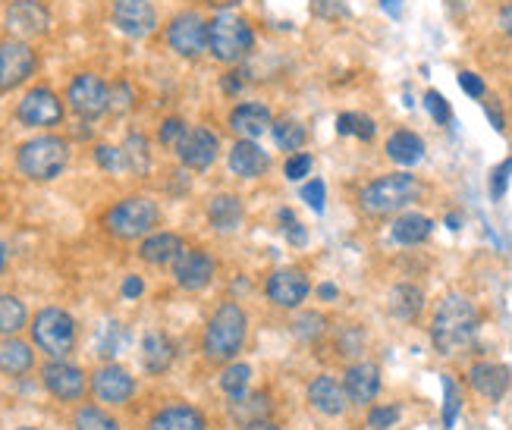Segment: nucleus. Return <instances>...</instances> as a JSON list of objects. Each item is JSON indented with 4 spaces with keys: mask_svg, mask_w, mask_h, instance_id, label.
<instances>
[{
    "mask_svg": "<svg viewBox=\"0 0 512 430\" xmlns=\"http://www.w3.org/2000/svg\"><path fill=\"white\" fill-rule=\"evenodd\" d=\"M459 409H462V396H459L456 380L443 374V427H447V430H453V424L459 418Z\"/></svg>",
    "mask_w": 512,
    "mask_h": 430,
    "instance_id": "ea45409f",
    "label": "nucleus"
},
{
    "mask_svg": "<svg viewBox=\"0 0 512 430\" xmlns=\"http://www.w3.org/2000/svg\"><path fill=\"white\" fill-rule=\"evenodd\" d=\"M478 327H481V314H478L475 302L453 292V296L443 299L434 311L431 343L440 355H456L465 346L475 343Z\"/></svg>",
    "mask_w": 512,
    "mask_h": 430,
    "instance_id": "f257e3e1",
    "label": "nucleus"
},
{
    "mask_svg": "<svg viewBox=\"0 0 512 430\" xmlns=\"http://www.w3.org/2000/svg\"><path fill=\"white\" fill-rule=\"evenodd\" d=\"M399 421V409L396 405H377V409L368 412V427L371 430H390Z\"/></svg>",
    "mask_w": 512,
    "mask_h": 430,
    "instance_id": "c03bdc74",
    "label": "nucleus"
},
{
    "mask_svg": "<svg viewBox=\"0 0 512 430\" xmlns=\"http://www.w3.org/2000/svg\"><path fill=\"white\" fill-rule=\"evenodd\" d=\"M509 176H512V157H506V161L491 173V198L500 201L509 189Z\"/></svg>",
    "mask_w": 512,
    "mask_h": 430,
    "instance_id": "8fccbe9b",
    "label": "nucleus"
},
{
    "mask_svg": "<svg viewBox=\"0 0 512 430\" xmlns=\"http://www.w3.org/2000/svg\"><path fill=\"white\" fill-rule=\"evenodd\" d=\"M324 198H327V186L324 179H311V183L302 186V201L311 208V211H324Z\"/></svg>",
    "mask_w": 512,
    "mask_h": 430,
    "instance_id": "de8ad7c7",
    "label": "nucleus"
},
{
    "mask_svg": "<svg viewBox=\"0 0 512 430\" xmlns=\"http://www.w3.org/2000/svg\"><path fill=\"white\" fill-rule=\"evenodd\" d=\"M4 26L10 38H22V41L41 38L51 29V10L41 0H13L4 10Z\"/></svg>",
    "mask_w": 512,
    "mask_h": 430,
    "instance_id": "f8f14e48",
    "label": "nucleus"
},
{
    "mask_svg": "<svg viewBox=\"0 0 512 430\" xmlns=\"http://www.w3.org/2000/svg\"><path fill=\"white\" fill-rule=\"evenodd\" d=\"M123 157H126V170L145 176L151 167V151H148V139L142 132H129L126 142H123Z\"/></svg>",
    "mask_w": 512,
    "mask_h": 430,
    "instance_id": "72a5a7b5",
    "label": "nucleus"
},
{
    "mask_svg": "<svg viewBox=\"0 0 512 430\" xmlns=\"http://www.w3.org/2000/svg\"><path fill=\"white\" fill-rule=\"evenodd\" d=\"M434 230V220L425 217V214H403V217H396L393 226H390V236L393 242L399 245H421Z\"/></svg>",
    "mask_w": 512,
    "mask_h": 430,
    "instance_id": "c756f323",
    "label": "nucleus"
},
{
    "mask_svg": "<svg viewBox=\"0 0 512 430\" xmlns=\"http://www.w3.org/2000/svg\"><path fill=\"white\" fill-rule=\"evenodd\" d=\"M95 161H98V167L107 170V173H120V170H126L123 148H114V145H98V148H95Z\"/></svg>",
    "mask_w": 512,
    "mask_h": 430,
    "instance_id": "37998d69",
    "label": "nucleus"
},
{
    "mask_svg": "<svg viewBox=\"0 0 512 430\" xmlns=\"http://www.w3.org/2000/svg\"><path fill=\"white\" fill-rule=\"evenodd\" d=\"M447 226H450V230H459V217L450 214V217H447Z\"/></svg>",
    "mask_w": 512,
    "mask_h": 430,
    "instance_id": "338daca9",
    "label": "nucleus"
},
{
    "mask_svg": "<svg viewBox=\"0 0 512 430\" xmlns=\"http://www.w3.org/2000/svg\"><path fill=\"white\" fill-rule=\"evenodd\" d=\"M73 430H120V421L98 405H82L73 418Z\"/></svg>",
    "mask_w": 512,
    "mask_h": 430,
    "instance_id": "c9c22d12",
    "label": "nucleus"
},
{
    "mask_svg": "<svg viewBox=\"0 0 512 430\" xmlns=\"http://www.w3.org/2000/svg\"><path fill=\"white\" fill-rule=\"evenodd\" d=\"M311 164H315V161H311V154H293V157L286 161L283 173H286L289 183H296V179H305V176L311 173Z\"/></svg>",
    "mask_w": 512,
    "mask_h": 430,
    "instance_id": "3c124183",
    "label": "nucleus"
},
{
    "mask_svg": "<svg viewBox=\"0 0 512 430\" xmlns=\"http://www.w3.org/2000/svg\"><path fill=\"white\" fill-rule=\"evenodd\" d=\"M189 132V126H186V120L183 117H167L164 123H161V129H158V142L164 145V148H176L183 142V135Z\"/></svg>",
    "mask_w": 512,
    "mask_h": 430,
    "instance_id": "79ce46f5",
    "label": "nucleus"
},
{
    "mask_svg": "<svg viewBox=\"0 0 512 430\" xmlns=\"http://www.w3.org/2000/svg\"><path fill=\"white\" fill-rule=\"evenodd\" d=\"M205 4H208L211 10H220V13H227V10L239 7V4H242V0H205Z\"/></svg>",
    "mask_w": 512,
    "mask_h": 430,
    "instance_id": "052dcab7",
    "label": "nucleus"
},
{
    "mask_svg": "<svg viewBox=\"0 0 512 430\" xmlns=\"http://www.w3.org/2000/svg\"><path fill=\"white\" fill-rule=\"evenodd\" d=\"M500 29L512 38V0H509V4L500 10Z\"/></svg>",
    "mask_w": 512,
    "mask_h": 430,
    "instance_id": "13d9d810",
    "label": "nucleus"
},
{
    "mask_svg": "<svg viewBox=\"0 0 512 430\" xmlns=\"http://www.w3.org/2000/svg\"><path fill=\"white\" fill-rule=\"evenodd\" d=\"M425 107H428V113L434 117V123H440V126H443V123H450V117H453V110H450L447 98H443L440 92H434V88L425 95Z\"/></svg>",
    "mask_w": 512,
    "mask_h": 430,
    "instance_id": "09e8293b",
    "label": "nucleus"
},
{
    "mask_svg": "<svg viewBox=\"0 0 512 430\" xmlns=\"http://www.w3.org/2000/svg\"><path fill=\"white\" fill-rule=\"evenodd\" d=\"M318 296H321V299H327V302H330V299H337V286L321 283V286H318Z\"/></svg>",
    "mask_w": 512,
    "mask_h": 430,
    "instance_id": "0e129e2a",
    "label": "nucleus"
},
{
    "mask_svg": "<svg viewBox=\"0 0 512 430\" xmlns=\"http://www.w3.org/2000/svg\"><path fill=\"white\" fill-rule=\"evenodd\" d=\"M311 13H315L318 19H343L349 10H346V0H311Z\"/></svg>",
    "mask_w": 512,
    "mask_h": 430,
    "instance_id": "a18cd8bd",
    "label": "nucleus"
},
{
    "mask_svg": "<svg viewBox=\"0 0 512 430\" xmlns=\"http://www.w3.org/2000/svg\"><path fill=\"white\" fill-rule=\"evenodd\" d=\"M29 330L32 343L48 358H66L76 346V321L63 308H41Z\"/></svg>",
    "mask_w": 512,
    "mask_h": 430,
    "instance_id": "0eeeda50",
    "label": "nucleus"
},
{
    "mask_svg": "<svg viewBox=\"0 0 512 430\" xmlns=\"http://www.w3.org/2000/svg\"><path fill=\"white\" fill-rule=\"evenodd\" d=\"M148 430H205V415L192 405H167L148 421Z\"/></svg>",
    "mask_w": 512,
    "mask_h": 430,
    "instance_id": "a878e982",
    "label": "nucleus"
},
{
    "mask_svg": "<svg viewBox=\"0 0 512 430\" xmlns=\"http://www.w3.org/2000/svg\"><path fill=\"white\" fill-rule=\"evenodd\" d=\"M249 377H252V368L249 365H242V361H233V365L220 374V390H224L230 399L242 396L249 387Z\"/></svg>",
    "mask_w": 512,
    "mask_h": 430,
    "instance_id": "58836bf2",
    "label": "nucleus"
},
{
    "mask_svg": "<svg viewBox=\"0 0 512 430\" xmlns=\"http://www.w3.org/2000/svg\"><path fill=\"white\" fill-rule=\"evenodd\" d=\"M387 308L396 321H415L421 308H425V292H421L418 286L412 283H399L390 289V296H387Z\"/></svg>",
    "mask_w": 512,
    "mask_h": 430,
    "instance_id": "cd10ccee",
    "label": "nucleus"
},
{
    "mask_svg": "<svg viewBox=\"0 0 512 430\" xmlns=\"http://www.w3.org/2000/svg\"><path fill=\"white\" fill-rule=\"evenodd\" d=\"M271 132H274V142H277L283 151H293V154H296V151L305 145V139H308L305 126H302L296 117H280V120H274Z\"/></svg>",
    "mask_w": 512,
    "mask_h": 430,
    "instance_id": "f704fd0d",
    "label": "nucleus"
},
{
    "mask_svg": "<svg viewBox=\"0 0 512 430\" xmlns=\"http://www.w3.org/2000/svg\"><path fill=\"white\" fill-rule=\"evenodd\" d=\"M35 365V352L29 343H22V339H7L4 346H0V371L10 374V377H22L29 374Z\"/></svg>",
    "mask_w": 512,
    "mask_h": 430,
    "instance_id": "7c9ffc66",
    "label": "nucleus"
},
{
    "mask_svg": "<svg viewBox=\"0 0 512 430\" xmlns=\"http://www.w3.org/2000/svg\"><path fill=\"white\" fill-rule=\"evenodd\" d=\"M362 346H365V336H362V330H359V327H349V330L340 336V343H337L340 355H346V358L359 355V352H362Z\"/></svg>",
    "mask_w": 512,
    "mask_h": 430,
    "instance_id": "603ef678",
    "label": "nucleus"
},
{
    "mask_svg": "<svg viewBox=\"0 0 512 430\" xmlns=\"http://www.w3.org/2000/svg\"><path fill=\"white\" fill-rule=\"evenodd\" d=\"M421 198V183L409 173H387L381 179L368 183L359 195V205L371 217H390L396 211L409 208L412 201Z\"/></svg>",
    "mask_w": 512,
    "mask_h": 430,
    "instance_id": "20e7f679",
    "label": "nucleus"
},
{
    "mask_svg": "<svg viewBox=\"0 0 512 430\" xmlns=\"http://www.w3.org/2000/svg\"><path fill=\"white\" fill-rule=\"evenodd\" d=\"M214 270L217 264L208 252H202V248H183L180 258L173 261V280L186 292H198L214 280Z\"/></svg>",
    "mask_w": 512,
    "mask_h": 430,
    "instance_id": "4468645a",
    "label": "nucleus"
},
{
    "mask_svg": "<svg viewBox=\"0 0 512 430\" xmlns=\"http://www.w3.org/2000/svg\"><path fill=\"white\" fill-rule=\"evenodd\" d=\"M227 164L236 176L242 179H258L267 173V167H271V154H267L264 148H258L252 139H239L233 148H230V157Z\"/></svg>",
    "mask_w": 512,
    "mask_h": 430,
    "instance_id": "412c9836",
    "label": "nucleus"
},
{
    "mask_svg": "<svg viewBox=\"0 0 512 430\" xmlns=\"http://www.w3.org/2000/svg\"><path fill=\"white\" fill-rule=\"evenodd\" d=\"M246 333H249V318L236 302H224L205 327V339H202V352L214 365H227L233 361L242 346H246Z\"/></svg>",
    "mask_w": 512,
    "mask_h": 430,
    "instance_id": "f03ea898",
    "label": "nucleus"
},
{
    "mask_svg": "<svg viewBox=\"0 0 512 430\" xmlns=\"http://www.w3.org/2000/svg\"><path fill=\"white\" fill-rule=\"evenodd\" d=\"M158 223H161V208L154 205L148 195H129L104 214L107 233L123 239V242L151 236Z\"/></svg>",
    "mask_w": 512,
    "mask_h": 430,
    "instance_id": "39448f33",
    "label": "nucleus"
},
{
    "mask_svg": "<svg viewBox=\"0 0 512 430\" xmlns=\"http://www.w3.org/2000/svg\"><path fill=\"white\" fill-rule=\"evenodd\" d=\"M41 380L48 393L60 402H76L85 396V374L70 365L66 358H51L48 365L41 368Z\"/></svg>",
    "mask_w": 512,
    "mask_h": 430,
    "instance_id": "dca6fc26",
    "label": "nucleus"
},
{
    "mask_svg": "<svg viewBox=\"0 0 512 430\" xmlns=\"http://www.w3.org/2000/svg\"><path fill=\"white\" fill-rule=\"evenodd\" d=\"M274 126V113L267 110L258 101H246V104H236L230 110V129L239 135V139H261V135Z\"/></svg>",
    "mask_w": 512,
    "mask_h": 430,
    "instance_id": "aec40b11",
    "label": "nucleus"
},
{
    "mask_svg": "<svg viewBox=\"0 0 512 430\" xmlns=\"http://www.w3.org/2000/svg\"><path fill=\"white\" fill-rule=\"evenodd\" d=\"M183 239L176 236V233H151L142 239V248H139V255L145 264H154V267H164V264H173L176 258H180L183 252Z\"/></svg>",
    "mask_w": 512,
    "mask_h": 430,
    "instance_id": "393cba45",
    "label": "nucleus"
},
{
    "mask_svg": "<svg viewBox=\"0 0 512 430\" xmlns=\"http://www.w3.org/2000/svg\"><path fill=\"white\" fill-rule=\"evenodd\" d=\"M66 101H70V110L79 120L92 123L110 110V85L95 73H79L66 88Z\"/></svg>",
    "mask_w": 512,
    "mask_h": 430,
    "instance_id": "1a4fd4ad",
    "label": "nucleus"
},
{
    "mask_svg": "<svg viewBox=\"0 0 512 430\" xmlns=\"http://www.w3.org/2000/svg\"><path fill=\"white\" fill-rule=\"evenodd\" d=\"M167 44L180 57L198 60L208 51V22L198 16L195 10L176 13L170 19V26H167Z\"/></svg>",
    "mask_w": 512,
    "mask_h": 430,
    "instance_id": "9b49d317",
    "label": "nucleus"
},
{
    "mask_svg": "<svg viewBox=\"0 0 512 430\" xmlns=\"http://www.w3.org/2000/svg\"><path fill=\"white\" fill-rule=\"evenodd\" d=\"M487 120L494 123V129H497V132H503V129H506V123H503V117H500V110H497V107H491V104H487Z\"/></svg>",
    "mask_w": 512,
    "mask_h": 430,
    "instance_id": "680f3d73",
    "label": "nucleus"
},
{
    "mask_svg": "<svg viewBox=\"0 0 512 430\" xmlns=\"http://www.w3.org/2000/svg\"><path fill=\"white\" fill-rule=\"evenodd\" d=\"M142 292H145V283H142V277L129 274V277L123 280V299H139Z\"/></svg>",
    "mask_w": 512,
    "mask_h": 430,
    "instance_id": "6e6d98bb",
    "label": "nucleus"
},
{
    "mask_svg": "<svg viewBox=\"0 0 512 430\" xmlns=\"http://www.w3.org/2000/svg\"><path fill=\"white\" fill-rule=\"evenodd\" d=\"M92 393L98 396V402H107V405H126L136 393V380L132 374L120 365H104L92 374Z\"/></svg>",
    "mask_w": 512,
    "mask_h": 430,
    "instance_id": "a211bd4d",
    "label": "nucleus"
},
{
    "mask_svg": "<svg viewBox=\"0 0 512 430\" xmlns=\"http://www.w3.org/2000/svg\"><path fill=\"white\" fill-rule=\"evenodd\" d=\"M387 157L403 167H412L425 157V142H421V135H415L412 129H396L387 139Z\"/></svg>",
    "mask_w": 512,
    "mask_h": 430,
    "instance_id": "c85d7f7f",
    "label": "nucleus"
},
{
    "mask_svg": "<svg viewBox=\"0 0 512 430\" xmlns=\"http://www.w3.org/2000/svg\"><path fill=\"white\" fill-rule=\"evenodd\" d=\"M38 70V54L29 41L22 38H4L0 41V95L26 85Z\"/></svg>",
    "mask_w": 512,
    "mask_h": 430,
    "instance_id": "6e6552de",
    "label": "nucleus"
},
{
    "mask_svg": "<svg viewBox=\"0 0 512 430\" xmlns=\"http://www.w3.org/2000/svg\"><path fill=\"white\" fill-rule=\"evenodd\" d=\"M308 402L315 405L321 415L337 418V415L346 412L349 396H346V390L333 377H318V380L308 383Z\"/></svg>",
    "mask_w": 512,
    "mask_h": 430,
    "instance_id": "5701e85b",
    "label": "nucleus"
},
{
    "mask_svg": "<svg viewBox=\"0 0 512 430\" xmlns=\"http://www.w3.org/2000/svg\"><path fill=\"white\" fill-rule=\"evenodd\" d=\"M242 430H280V427L274 421L261 418V421H252V424H242Z\"/></svg>",
    "mask_w": 512,
    "mask_h": 430,
    "instance_id": "e2e57ef3",
    "label": "nucleus"
},
{
    "mask_svg": "<svg viewBox=\"0 0 512 430\" xmlns=\"http://www.w3.org/2000/svg\"><path fill=\"white\" fill-rule=\"evenodd\" d=\"M126 339H129V333H126V327H123V324H117V321L104 324V327H101V333H98V355H101V358H107V361H114V358L123 352Z\"/></svg>",
    "mask_w": 512,
    "mask_h": 430,
    "instance_id": "e433bc0d",
    "label": "nucleus"
},
{
    "mask_svg": "<svg viewBox=\"0 0 512 430\" xmlns=\"http://www.w3.org/2000/svg\"><path fill=\"white\" fill-rule=\"evenodd\" d=\"M469 383H472L475 393L497 402L509 393L512 377H509V368H503V365H494V361H478V365H472V371H469Z\"/></svg>",
    "mask_w": 512,
    "mask_h": 430,
    "instance_id": "4be33fe9",
    "label": "nucleus"
},
{
    "mask_svg": "<svg viewBox=\"0 0 512 430\" xmlns=\"http://www.w3.org/2000/svg\"><path fill=\"white\" fill-rule=\"evenodd\" d=\"M176 358V346L173 339L161 330H148L142 336V368L148 374H164Z\"/></svg>",
    "mask_w": 512,
    "mask_h": 430,
    "instance_id": "b1692460",
    "label": "nucleus"
},
{
    "mask_svg": "<svg viewBox=\"0 0 512 430\" xmlns=\"http://www.w3.org/2000/svg\"><path fill=\"white\" fill-rule=\"evenodd\" d=\"M343 390L349 396V402L355 405H368L381 393V368L371 365V361H359L343 374Z\"/></svg>",
    "mask_w": 512,
    "mask_h": 430,
    "instance_id": "6ab92c4d",
    "label": "nucleus"
},
{
    "mask_svg": "<svg viewBox=\"0 0 512 430\" xmlns=\"http://www.w3.org/2000/svg\"><path fill=\"white\" fill-rule=\"evenodd\" d=\"M230 415L239 424H252L271 415V396L267 393H242L230 402Z\"/></svg>",
    "mask_w": 512,
    "mask_h": 430,
    "instance_id": "2f4dec72",
    "label": "nucleus"
},
{
    "mask_svg": "<svg viewBox=\"0 0 512 430\" xmlns=\"http://www.w3.org/2000/svg\"><path fill=\"white\" fill-rule=\"evenodd\" d=\"M381 7H384V13L393 16V19L403 16V0H381Z\"/></svg>",
    "mask_w": 512,
    "mask_h": 430,
    "instance_id": "bf43d9fd",
    "label": "nucleus"
},
{
    "mask_svg": "<svg viewBox=\"0 0 512 430\" xmlns=\"http://www.w3.org/2000/svg\"><path fill=\"white\" fill-rule=\"evenodd\" d=\"M255 48V32L242 16L217 13L208 22V54L220 63H239Z\"/></svg>",
    "mask_w": 512,
    "mask_h": 430,
    "instance_id": "423d86ee",
    "label": "nucleus"
},
{
    "mask_svg": "<svg viewBox=\"0 0 512 430\" xmlns=\"http://www.w3.org/2000/svg\"><path fill=\"white\" fill-rule=\"evenodd\" d=\"M217 151H220V139H217V132H211L208 126H192V129L183 135V142L176 145V154H180V164H183L186 170H195V173L208 170V167L217 161Z\"/></svg>",
    "mask_w": 512,
    "mask_h": 430,
    "instance_id": "ddd939ff",
    "label": "nucleus"
},
{
    "mask_svg": "<svg viewBox=\"0 0 512 430\" xmlns=\"http://www.w3.org/2000/svg\"><path fill=\"white\" fill-rule=\"evenodd\" d=\"M63 101L51 92L48 85L29 88L22 101L16 104V120L26 129H51L63 123Z\"/></svg>",
    "mask_w": 512,
    "mask_h": 430,
    "instance_id": "9d476101",
    "label": "nucleus"
},
{
    "mask_svg": "<svg viewBox=\"0 0 512 430\" xmlns=\"http://www.w3.org/2000/svg\"><path fill=\"white\" fill-rule=\"evenodd\" d=\"M311 292L308 277L302 274L299 267H280L267 280V299L280 308H299Z\"/></svg>",
    "mask_w": 512,
    "mask_h": 430,
    "instance_id": "f3484780",
    "label": "nucleus"
},
{
    "mask_svg": "<svg viewBox=\"0 0 512 430\" xmlns=\"http://www.w3.org/2000/svg\"><path fill=\"white\" fill-rule=\"evenodd\" d=\"M29 321L26 302L19 296H10V292H0V333L4 336H16Z\"/></svg>",
    "mask_w": 512,
    "mask_h": 430,
    "instance_id": "473e14b6",
    "label": "nucleus"
},
{
    "mask_svg": "<svg viewBox=\"0 0 512 430\" xmlns=\"http://www.w3.org/2000/svg\"><path fill=\"white\" fill-rule=\"evenodd\" d=\"M242 85H246V79H242L239 70H233V73H227L224 79H220V88H224L227 95H239V92H242Z\"/></svg>",
    "mask_w": 512,
    "mask_h": 430,
    "instance_id": "4d7b16f0",
    "label": "nucleus"
},
{
    "mask_svg": "<svg viewBox=\"0 0 512 430\" xmlns=\"http://www.w3.org/2000/svg\"><path fill=\"white\" fill-rule=\"evenodd\" d=\"M280 220H283V230H286V239H289V245H305L308 242V233L302 230V226L296 223V217L289 214V211H280Z\"/></svg>",
    "mask_w": 512,
    "mask_h": 430,
    "instance_id": "5fc2aeb1",
    "label": "nucleus"
},
{
    "mask_svg": "<svg viewBox=\"0 0 512 430\" xmlns=\"http://www.w3.org/2000/svg\"><path fill=\"white\" fill-rule=\"evenodd\" d=\"M132 107H136V92L126 79H117L110 85V113H126Z\"/></svg>",
    "mask_w": 512,
    "mask_h": 430,
    "instance_id": "a19ab883",
    "label": "nucleus"
},
{
    "mask_svg": "<svg viewBox=\"0 0 512 430\" xmlns=\"http://www.w3.org/2000/svg\"><path fill=\"white\" fill-rule=\"evenodd\" d=\"M114 26L126 38H148L158 29V10L151 0H117L114 4Z\"/></svg>",
    "mask_w": 512,
    "mask_h": 430,
    "instance_id": "2eb2a0df",
    "label": "nucleus"
},
{
    "mask_svg": "<svg viewBox=\"0 0 512 430\" xmlns=\"http://www.w3.org/2000/svg\"><path fill=\"white\" fill-rule=\"evenodd\" d=\"M19 173L32 179V183H51L66 167H70V142L60 135H35V139L22 142L16 151Z\"/></svg>",
    "mask_w": 512,
    "mask_h": 430,
    "instance_id": "7ed1b4c3",
    "label": "nucleus"
},
{
    "mask_svg": "<svg viewBox=\"0 0 512 430\" xmlns=\"http://www.w3.org/2000/svg\"><path fill=\"white\" fill-rule=\"evenodd\" d=\"M242 217H246V211H242V201L230 192L224 195H214L211 205H208V223L214 226L217 233H233L236 226L242 223Z\"/></svg>",
    "mask_w": 512,
    "mask_h": 430,
    "instance_id": "bb28decb",
    "label": "nucleus"
},
{
    "mask_svg": "<svg viewBox=\"0 0 512 430\" xmlns=\"http://www.w3.org/2000/svg\"><path fill=\"white\" fill-rule=\"evenodd\" d=\"M337 132L340 135H355V139H362V142H371L374 139V120L365 117V113H340Z\"/></svg>",
    "mask_w": 512,
    "mask_h": 430,
    "instance_id": "4c0bfd02",
    "label": "nucleus"
},
{
    "mask_svg": "<svg viewBox=\"0 0 512 430\" xmlns=\"http://www.w3.org/2000/svg\"><path fill=\"white\" fill-rule=\"evenodd\" d=\"M19 430H38V427H19Z\"/></svg>",
    "mask_w": 512,
    "mask_h": 430,
    "instance_id": "774afa93",
    "label": "nucleus"
},
{
    "mask_svg": "<svg viewBox=\"0 0 512 430\" xmlns=\"http://www.w3.org/2000/svg\"><path fill=\"white\" fill-rule=\"evenodd\" d=\"M324 318H321V314H315V311H311V314H302V318L293 324V330H296V336H302V339H318L321 333H324Z\"/></svg>",
    "mask_w": 512,
    "mask_h": 430,
    "instance_id": "49530a36",
    "label": "nucleus"
},
{
    "mask_svg": "<svg viewBox=\"0 0 512 430\" xmlns=\"http://www.w3.org/2000/svg\"><path fill=\"white\" fill-rule=\"evenodd\" d=\"M459 85H462V92L469 95V98H475V101H481V98L487 95V88H484V79H481L478 73H469V70H462V73H459Z\"/></svg>",
    "mask_w": 512,
    "mask_h": 430,
    "instance_id": "864d4df0",
    "label": "nucleus"
},
{
    "mask_svg": "<svg viewBox=\"0 0 512 430\" xmlns=\"http://www.w3.org/2000/svg\"><path fill=\"white\" fill-rule=\"evenodd\" d=\"M7 261H10V252H7V245L0 242V274H4V270H7Z\"/></svg>",
    "mask_w": 512,
    "mask_h": 430,
    "instance_id": "69168bd1",
    "label": "nucleus"
}]
</instances>
